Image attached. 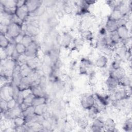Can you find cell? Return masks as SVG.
I'll list each match as a JSON object with an SVG mask.
<instances>
[{"mask_svg":"<svg viewBox=\"0 0 132 132\" xmlns=\"http://www.w3.org/2000/svg\"><path fill=\"white\" fill-rule=\"evenodd\" d=\"M22 32V26L13 23H11L8 26V31L6 36L12 43L11 41H12L14 42V39Z\"/></svg>","mask_w":132,"mask_h":132,"instance_id":"obj_1","label":"cell"},{"mask_svg":"<svg viewBox=\"0 0 132 132\" xmlns=\"http://www.w3.org/2000/svg\"><path fill=\"white\" fill-rule=\"evenodd\" d=\"M1 113H3L4 118L8 120H13L17 117L22 116V110L20 105H18L12 109H8L6 111Z\"/></svg>","mask_w":132,"mask_h":132,"instance_id":"obj_2","label":"cell"},{"mask_svg":"<svg viewBox=\"0 0 132 132\" xmlns=\"http://www.w3.org/2000/svg\"><path fill=\"white\" fill-rule=\"evenodd\" d=\"M82 107L86 110L92 107L94 104V96L92 94L83 95L80 100Z\"/></svg>","mask_w":132,"mask_h":132,"instance_id":"obj_3","label":"cell"},{"mask_svg":"<svg viewBox=\"0 0 132 132\" xmlns=\"http://www.w3.org/2000/svg\"><path fill=\"white\" fill-rule=\"evenodd\" d=\"M117 32L122 42L124 44L125 43L126 41H128L130 38L129 36V29L126 25L119 26L117 30Z\"/></svg>","mask_w":132,"mask_h":132,"instance_id":"obj_4","label":"cell"},{"mask_svg":"<svg viewBox=\"0 0 132 132\" xmlns=\"http://www.w3.org/2000/svg\"><path fill=\"white\" fill-rule=\"evenodd\" d=\"M40 48L38 43L34 41L28 46L26 47V49L24 54L28 58L36 57Z\"/></svg>","mask_w":132,"mask_h":132,"instance_id":"obj_5","label":"cell"},{"mask_svg":"<svg viewBox=\"0 0 132 132\" xmlns=\"http://www.w3.org/2000/svg\"><path fill=\"white\" fill-rule=\"evenodd\" d=\"M43 3V1L39 0H28L26 1L25 5L27 7L29 14L34 12Z\"/></svg>","mask_w":132,"mask_h":132,"instance_id":"obj_6","label":"cell"},{"mask_svg":"<svg viewBox=\"0 0 132 132\" xmlns=\"http://www.w3.org/2000/svg\"><path fill=\"white\" fill-rule=\"evenodd\" d=\"M15 14L24 22L29 16V12L26 5H24L21 7L16 8Z\"/></svg>","mask_w":132,"mask_h":132,"instance_id":"obj_7","label":"cell"},{"mask_svg":"<svg viewBox=\"0 0 132 132\" xmlns=\"http://www.w3.org/2000/svg\"><path fill=\"white\" fill-rule=\"evenodd\" d=\"M40 31L39 27L38 25L29 23L25 24V33L27 34L32 37L37 36Z\"/></svg>","mask_w":132,"mask_h":132,"instance_id":"obj_8","label":"cell"},{"mask_svg":"<svg viewBox=\"0 0 132 132\" xmlns=\"http://www.w3.org/2000/svg\"><path fill=\"white\" fill-rule=\"evenodd\" d=\"M126 75L125 70L121 67L116 69H112L109 74V76L112 77L118 80H119Z\"/></svg>","mask_w":132,"mask_h":132,"instance_id":"obj_9","label":"cell"},{"mask_svg":"<svg viewBox=\"0 0 132 132\" xmlns=\"http://www.w3.org/2000/svg\"><path fill=\"white\" fill-rule=\"evenodd\" d=\"M105 84L107 90L110 92L114 91L119 86L118 80L109 75L105 81Z\"/></svg>","mask_w":132,"mask_h":132,"instance_id":"obj_10","label":"cell"},{"mask_svg":"<svg viewBox=\"0 0 132 132\" xmlns=\"http://www.w3.org/2000/svg\"><path fill=\"white\" fill-rule=\"evenodd\" d=\"M104 120L99 118L93 119L92 124L91 126V131H102L104 130Z\"/></svg>","mask_w":132,"mask_h":132,"instance_id":"obj_11","label":"cell"},{"mask_svg":"<svg viewBox=\"0 0 132 132\" xmlns=\"http://www.w3.org/2000/svg\"><path fill=\"white\" fill-rule=\"evenodd\" d=\"M30 89L32 93L35 96H46V90L41 87L39 84L32 85Z\"/></svg>","mask_w":132,"mask_h":132,"instance_id":"obj_12","label":"cell"},{"mask_svg":"<svg viewBox=\"0 0 132 132\" xmlns=\"http://www.w3.org/2000/svg\"><path fill=\"white\" fill-rule=\"evenodd\" d=\"M104 130L108 131H116V124L113 119L108 118L104 121Z\"/></svg>","mask_w":132,"mask_h":132,"instance_id":"obj_13","label":"cell"},{"mask_svg":"<svg viewBox=\"0 0 132 132\" xmlns=\"http://www.w3.org/2000/svg\"><path fill=\"white\" fill-rule=\"evenodd\" d=\"M118 28L117 22L111 19L108 18L105 23V29L107 33H111L113 31H117Z\"/></svg>","mask_w":132,"mask_h":132,"instance_id":"obj_14","label":"cell"},{"mask_svg":"<svg viewBox=\"0 0 132 132\" xmlns=\"http://www.w3.org/2000/svg\"><path fill=\"white\" fill-rule=\"evenodd\" d=\"M7 85L1 87L0 98L7 101L12 98L9 89V85Z\"/></svg>","mask_w":132,"mask_h":132,"instance_id":"obj_15","label":"cell"},{"mask_svg":"<svg viewBox=\"0 0 132 132\" xmlns=\"http://www.w3.org/2000/svg\"><path fill=\"white\" fill-rule=\"evenodd\" d=\"M26 64L32 70H37L40 64V59L37 56L28 58Z\"/></svg>","mask_w":132,"mask_h":132,"instance_id":"obj_16","label":"cell"},{"mask_svg":"<svg viewBox=\"0 0 132 132\" xmlns=\"http://www.w3.org/2000/svg\"><path fill=\"white\" fill-rule=\"evenodd\" d=\"M108 63V58L105 55L100 56L95 60V65L96 67L103 69L107 67Z\"/></svg>","mask_w":132,"mask_h":132,"instance_id":"obj_17","label":"cell"},{"mask_svg":"<svg viewBox=\"0 0 132 132\" xmlns=\"http://www.w3.org/2000/svg\"><path fill=\"white\" fill-rule=\"evenodd\" d=\"M20 73L22 77L30 76L35 71L31 69L26 63L20 65Z\"/></svg>","mask_w":132,"mask_h":132,"instance_id":"obj_18","label":"cell"},{"mask_svg":"<svg viewBox=\"0 0 132 132\" xmlns=\"http://www.w3.org/2000/svg\"><path fill=\"white\" fill-rule=\"evenodd\" d=\"M72 41V36L68 32H64L61 36V45L64 47H67L70 46Z\"/></svg>","mask_w":132,"mask_h":132,"instance_id":"obj_19","label":"cell"},{"mask_svg":"<svg viewBox=\"0 0 132 132\" xmlns=\"http://www.w3.org/2000/svg\"><path fill=\"white\" fill-rule=\"evenodd\" d=\"M11 15L4 12L0 14V24L8 26L11 23Z\"/></svg>","mask_w":132,"mask_h":132,"instance_id":"obj_20","label":"cell"},{"mask_svg":"<svg viewBox=\"0 0 132 132\" xmlns=\"http://www.w3.org/2000/svg\"><path fill=\"white\" fill-rule=\"evenodd\" d=\"M46 104L34 107V113L37 115L42 116L44 113L48 111Z\"/></svg>","mask_w":132,"mask_h":132,"instance_id":"obj_21","label":"cell"},{"mask_svg":"<svg viewBox=\"0 0 132 132\" xmlns=\"http://www.w3.org/2000/svg\"><path fill=\"white\" fill-rule=\"evenodd\" d=\"M47 97L46 96H35L31 105L34 107L46 104Z\"/></svg>","mask_w":132,"mask_h":132,"instance_id":"obj_22","label":"cell"},{"mask_svg":"<svg viewBox=\"0 0 132 132\" xmlns=\"http://www.w3.org/2000/svg\"><path fill=\"white\" fill-rule=\"evenodd\" d=\"M123 15L121 13L120 10L118 8H116L112 10L111 13L110 14L109 16H108V18L109 19L118 21L119 20H120Z\"/></svg>","mask_w":132,"mask_h":132,"instance_id":"obj_23","label":"cell"},{"mask_svg":"<svg viewBox=\"0 0 132 132\" xmlns=\"http://www.w3.org/2000/svg\"><path fill=\"white\" fill-rule=\"evenodd\" d=\"M119 85L123 87H126L128 86H131V80L129 76L126 75L118 80Z\"/></svg>","mask_w":132,"mask_h":132,"instance_id":"obj_24","label":"cell"},{"mask_svg":"<svg viewBox=\"0 0 132 132\" xmlns=\"http://www.w3.org/2000/svg\"><path fill=\"white\" fill-rule=\"evenodd\" d=\"M10 43V40L6 35L0 34V46L1 48H5Z\"/></svg>","mask_w":132,"mask_h":132,"instance_id":"obj_25","label":"cell"},{"mask_svg":"<svg viewBox=\"0 0 132 132\" xmlns=\"http://www.w3.org/2000/svg\"><path fill=\"white\" fill-rule=\"evenodd\" d=\"M109 35H110V38H111L112 43L113 44H114L115 45H116L117 44H118L122 42L117 31H113L111 33H109Z\"/></svg>","mask_w":132,"mask_h":132,"instance_id":"obj_26","label":"cell"},{"mask_svg":"<svg viewBox=\"0 0 132 132\" xmlns=\"http://www.w3.org/2000/svg\"><path fill=\"white\" fill-rule=\"evenodd\" d=\"M76 123L78 126L82 129L87 128L88 125V121L85 117H81L78 119V120L76 121Z\"/></svg>","mask_w":132,"mask_h":132,"instance_id":"obj_27","label":"cell"},{"mask_svg":"<svg viewBox=\"0 0 132 132\" xmlns=\"http://www.w3.org/2000/svg\"><path fill=\"white\" fill-rule=\"evenodd\" d=\"M34 39H33V37H31V36L27 34H24V36H23V40L22 43L23 44V45L25 46V47H27L33 41H34Z\"/></svg>","mask_w":132,"mask_h":132,"instance_id":"obj_28","label":"cell"},{"mask_svg":"<svg viewBox=\"0 0 132 132\" xmlns=\"http://www.w3.org/2000/svg\"><path fill=\"white\" fill-rule=\"evenodd\" d=\"M59 23V20L55 16L50 17L47 20V24L48 26L51 28H55L58 25Z\"/></svg>","mask_w":132,"mask_h":132,"instance_id":"obj_29","label":"cell"},{"mask_svg":"<svg viewBox=\"0 0 132 132\" xmlns=\"http://www.w3.org/2000/svg\"><path fill=\"white\" fill-rule=\"evenodd\" d=\"M13 123L15 126H23L26 124L25 120L22 116H19L15 118L13 120Z\"/></svg>","mask_w":132,"mask_h":132,"instance_id":"obj_30","label":"cell"},{"mask_svg":"<svg viewBox=\"0 0 132 132\" xmlns=\"http://www.w3.org/2000/svg\"><path fill=\"white\" fill-rule=\"evenodd\" d=\"M45 7H46L42 3V5L40 7H39L34 12L29 14L30 15L33 14V16H37V17L40 16L45 12V10H46Z\"/></svg>","mask_w":132,"mask_h":132,"instance_id":"obj_31","label":"cell"},{"mask_svg":"<svg viewBox=\"0 0 132 132\" xmlns=\"http://www.w3.org/2000/svg\"><path fill=\"white\" fill-rule=\"evenodd\" d=\"M15 49L19 55L24 54L26 47H25L22 43H17L15 44Z\"/></svg>","mask_w":132,"mask_h":132,"instance_id":"obj_32","label":"cell"},{"mask_svg":"<svg viewBox=\"0 0 132 132\" xmlns=\"http://www.w3.org/2000/svg\"><path fill=\"white\" fill-rule=\"evenodd\" d=\"M9 58H11L15 50V43H10L5 48Z\"/></svg>","mask_w":132,"mask_h":132,"instance_id":"obj_33","label":"cell"},{"mask_svg":"<svg viewBox=\"0 0 132 132\" xmlns=\"http://www.w3.org/2000/svg\"><path fill=\"white\" fill-rule=\"evenodd\" d=\"M34 114V107L32 105L29 106L26 110L22 112V116L24 117L31 116Z\"/></svg>","mask_w":132,"mask_h":132,"instance_id":"obj_34","label":"cell"},{"mask_svg":"<svg viewBox=\"0 0 132 132\" xmlns=\"http://www.w3.org/2000/svg\"><path fill=\"white\" fill-rule=\"evenodd\" d=\"M123 128L126 131H132V121L130 118H128L125 120Z\"/></svg>","mask_w":132,"mask_h":132,"instance_id":"obj_35","label":"cell"},{"mask_svg":"<svg viewBox=\"0 0 132 132\" xmlns=\"http://www.w3.org/2000/svg\"><path fill=\"white\" fill-rule=\"evenodd\" d=\"M11 23L16 24L22 27L24 23V22L20 19L15 14H14L11 16Z\"/></svg>","mask_w":132,"mask_h":132,"instance_id":"obj_36","label":"cell"},{"mask_svg":"<svg viewBox=\"0 0 132 132\" xmlns=\"http://www.w3.org/2000/svg\"><path fill=\"white\" fill-rule=\"evenodd\" d=\"M0 4H2L5 7H16V1H14V0L1 1H0Z\"/></svg>","mask_w":132,"mask_h":132,"instance_id":"obj_37","label":"cell"},{"mask_svg":"<svg viewBox=\"0 0 132 132\" xmlns=\"http://www.w3.org/2000/svg\"><path fill=\"white\" fill-rule=\"evenodd\" d=\"M18 105H19L18 104L16 100L13 98H12L7 101L8 109H12V108L16 107Z\"/></svg>","mask_w":132,"mask_h":132,"instance_id":"obj_38","label":"cell"},{"mask_svg":"<svg viewBox=\"0 0 132 132\" xmlns=\"http://www.w3.org/2000/svg\"><path fill=\"white\" fill-rule=\"evenodd\" d=\"M35 95L32 94V93H31L30 94H29L28 95H27V96H26L24 99V101L23 103H24L29 106H31V104H32V101L35 97Z\"/></svg>","mask_w":132,"mask_h":132,"instance_id":"obj_39","label":"cell"},{"mask_svg":"<svg viewBox=\"0 0 132 132\" xmlns=\"http://www.w3.org/2000/svg\"><path fill=\"white\" fill-rule=\"evenodd\" d=\"M0 107L1 112H4L8 110L7 108V101L1 98L0 101Z\"/></svg>","mask_w":132,"mask_h":132,"instance_id":"obj_40","label":"cell"},{"mask_svg":"<svg viewBox=\"0 0 132 132\" xmlns=\"http://www.w3.org/2000/svg\"><path fill=\"white\" fill-rule=\"evenodd\" d=\"M0 58H1V60H4L9 58L5 48H3L1 47Z\"/></svg>","mask_w":132,"mask_h":132,"instance_id":"obj_41","label":"cell"},{"mask_svg":"<svg viewBox=\"0 0 132 132\" xmlns=\"http://www.w3.org/2000/svg\"><path fill=\"white\" fill-rule=\"evenodd\" d=\"M25 34V33H24ZM24 34H22V32L21 34H20L19 35H18L16 37H15L14 40L13 41L14 42V43H22V40H23V36Z\"/></svg>","mask_w":132,"mask_h":132,"instance_id":"obj_42","label":"cell"},{"mask_svg":"<svg viewBox=\"0 0 132 132\" xmlns=\"http://www.w3.org/2000/svg\"><path fill=\"white\" fill-rule=\"evenodd\" d=\"M8 31V26L0 24V32L1 34L6 35Z\"/></svg>","mask_w":132,"mask_h":132,"instance_id":"obj_43","label":"cell"},{"mask_svg":"<svg viewBox=\"0 0 132 132\" xmlns=\"http://www.w3.org/2000/svg\"><path fill=\"white\" fill-rule=\"evenodd\" d=\"M25 2L26 1H16V8L21 7L24 5H25Z\"/></svg>","mask_w":132,"mask_h":132,"instance_id":"obj_44","label":"cell"}]
</instances>
